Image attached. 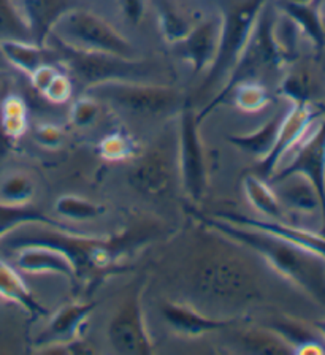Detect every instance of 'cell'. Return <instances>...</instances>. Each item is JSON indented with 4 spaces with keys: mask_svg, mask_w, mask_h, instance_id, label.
<instances>
[{
    "mask_svg": "<svg viewBox=\"0 0 325 355\" xmlns=\"http://www.w3.org/2000/svg\"><path fill=\"white\" fill-rule=\"evenodd\" d=\"M19 7L38 46H46L56 22L75 8L70 0H21Z\"/></svg>",
    "mask_w": 325,
    "mask_h": 355,
    "instance_id": "18",
    "label": "cell"
},
{
    "mask_svg": "<svg viewBox=\"0 0 325 355\" xmlns=\"http://www.w3.org/2000/svg\"><path fill=\"white\" fill-rule=\"evenodd\" d=\"M2 300H3V298H2V297H0V302H2Z\"/></svg>",
    "mask_w": 325,
    "mask_h": 355,
    "instance_id": "45",
    "label": "cell"
},
{
    "mask_svg": "<svg viewBox=\"0 0 325 355\" xmlns=\"http://www.w3.org/2000/svg\"><path fill=\"white\" fill-rule=\"evenodd\" d=\"M35 138L42 146H45L48 149H56L60 146V143H62V130H60L58 125L53 124L38 125Z\"/></svg>",
    "mask_w": 325,
    "mask_h": 355,
    "instance_id": "40",
    "label": "cell"
},
{
    "mask_svg": "<svg viewBox=\"0 0 325 355\" xmlns=\"http://www.w3.org/2000/svg\"><path fill=\"white\" fill-rule=\"evenodd\" d=\"M42 96L45 97L49 103H67L71 96H73V81H71V78L69 75L59 71L56 78L51 81V85L48 86V89L42 94Z\"/></svg>",
    "mask_w": 325,
    "mask_h": 355,
    "instance_id": "37",
    "label": "cell"
},
{
    "mask_svg": "<svg viewBox=\"0 0 325 355\" xmlns=\"http://www.w3.org/2000/svg\"><path fill=\"white\" fill-rule=\"evenodd\" d=\"M191 214L200 224L213 232L219 233L230 241L246 248L256 254L263 262L279 273L301 292L314 300L319 306L325 308V257L321 254L306 249L299 244L290 243L283 238L270 235L249 227L236 225L234 222L207 216L191 209Z\"/></svg>",
    "mask_w": 325,
    "mask_h": 355,
    "instance_id": "2",
    "label": "cell"
},
{
    "mask_svg": "<svg viewBox=\"0 0 325 355\" xmlns=\"http://www.w3.org/2000/svg\"><path fill=\"white\" fill-rule=\"evenodd\" d=\"M96 308V303L75 302L60 308L49 319V324L40 335L35 338L34 346L37 351L54 352L56 349L80 340L81 329L91 313Z\"/></svg>",
    "mask_w": 325,
    "mask_h": 355,
    "instance_id": "13",
    "label": "cell"
},
{
    "mask_svg": "<svg viewBox=\"0 0 325 355\" xmlns=\"http://www.w3.org/2000/svg\"><path fill=\"white\" fill-rule=\"evenodd\" d=\"M5 42L34 43L29 24L16 0H0V44Z\"/></svg>",
    "mask_w": 325,
    "mask_h": 355,
    "instance_id": "28",
    "label": "cell"
},
{
    "mask_svg": "<svg viewBox=\"0 0 325 355\" xmlns=\"http://www.w3.org/2000/svg\"><path fill=\"white\" fill-rule=\"evenodd\" d=\"M218 236L219 243L207 244L194 255L187 270V287L197 303L236 318V313L262 298V286L249 259L235 251L229 238Z\"/></svg>",
    "mask_w": 325,
    "mask_h": 355,
    "instance_id": "1",
    "label": "cell"
},
{
    "mask_svg": "<svg viewBox=\"0 0 325 355\" xmlns=\"http://www.w3.org/2000/svg\"><path fill=\"white\" fill-rule=\"evenodd\" d=\"M229 98H232L235 107L243 111V113H258L272 102L267 87L261 81L240 83L230 92Z\"/></svg>",
    "mask_w": 325,
    "mask_h": 355,
    "instance_id": "30",
    "label": "cell"
},
{
    "mask_svg": "<svg viewBox=\"0 0 325 355\" xmlns=\"http://www.w3.org/2000/svg\"><path fill=\"white\" fill-rule=\"evenodd\" d=\"M0 51L10 65L21 70L27 76L34 73L38 67L60 62L58 49L48 48V44L38 46L35 43L27 42H5L0 44Z\"/></svg>",
    "mask_w": 325,
    "mask_h": 355,
    "instance_id": "21",
    "label": "cell"
},
{
    "mask_svg": "<svg viewBox=\"0 0 325 355\" xmlns=\"http://www.w3.org/2000/svg\"><path fill=\"white\" fill-rule=\"evenodd\" d=\"M32 224H45L51 227H59V229H67L49 216L43 214L40 209L32 207V205H8L0 202V240L16 232L24 225Z\"/></svg>",
    "mask_w": 325,
    "mask_h": 355,
    "instance_id": "24",
    "label": "cell"
},
{
    "mask_svg": "<svg viewBox=\"0 0 325 355\" xmlns=\"http://www.w3.org/2000/svg\"><path fill=\"white\" fill-rule=\"evenodd\" d=\"M279 124L281 118H272L254 132L229 137V141L240 148L241 151L252 155L257 162H261L272 153L274 143H276Z\"/></svg>",
    "mask_w": 325,
    "mask_h": 355,
    "instance_id": "26",
    "label": "cell"
},
{
    "mask_svg": "<svg viewBox=\"0 0 325 355\" xmlns=\"http://www.w3.org/2000/svg\"><path fill=\"white\" fill-rule=\"evenodd\" d=\"M10 64L7 62V59L3 58V54H2V51H0V73H3L5 70H7V67H8Z\"/></svg>",
    "mask_w": 325,
    "mask_h": 355,
    "instance_id": "42",
    "label": "cell"
},
{
    "mask_svg": "<svg viewBox=\"0 0 325 355\" xmlns=\"http://www.w3.org/2000/svg\"><path fill=\"white\" fill-rule=\"evenodd\" d=\"M283 13L294 22L303 35L310 38L311 43L317 49L325 46V32L322 24V13L319 11V7L313 2H292L286 0L281 5Z\"/></svg>",
    "mask_w": 325,
    "mask_h": 355,
    "instance_id": "23",
    "label": "cell"
},
{
    "mask_svg": "<svg viewBox=\"0 0 325 355\" xmlns=\"http://www.w3.org/2000/svg\"><path fill=\"white\" fill-rule=\"evenodd\" d=\"M316 118L317 111L313 108L311 103H292V108L288 111V114L281 118L276 143H274L272 153L261 162H257L256 175L263 178V180H270V176L278 170L281 160L303 140V137L306 135L310 127H313Z\"/></svg>",
    "mask_w": 325,
    "mask_h": 355,
    "instance_id": "12",
    "label": "cell"
},
{
    "mask_svg": "<svg viewBox=\"0 0 325 355\" xmlns=\"http://www.w3.org/2000/svg\"><path fill=\"white\" fill-rule=\"evenodd\" d=\"M216 216L229 222H234L236 225H243L249 227V229L267 232L270 235H274L278 238H283V240L299 244V246L311 249V251L321 254L325 257V235H322V233H314L311 230L300 229V227L289 225L286 224L284 220L256 219L240 213H225L224 211V213H218Z\"/></svg>",
    "mask_w": 325,
    "mask_h": 355,
    "instance_id": "17",
    "label": "cell"
},
{
    "mask_svg": "<svg viewBox=\"0 0 325 355\" xmlns=\"http://www.w3.org/2000/svg\"><path fill=\"white\" fill-rule=\"evenodd\" d=\"M59 71L60 70L58 69L56 64H45L38 67L34 73L29 76L32 87H34L38 94H43L48 89V86L51 85V81L56 78Z\"/></svg>",
    "mask_w": 325,
    "mask_h": 355,
    "instance_id": "38",
    "label": "cell"
},
{
    "mask_svg": "<svg viewBox=\"0 0 325 355\" xmlns=\"http://www.w3.org/2000/svg\"><path fill=\"white\" fill-rule=\"evenodd\" d=\"M178 170L186 196L192 203L202 202L208 186L205 148H203L197 113L187 102L181 107L179 116Z\"/></svg>",
    "mask_w": 325,
    "mask_h": 355,
    "instance_id": "10",
    "label": "cell"
},
{
    "mask_svg": "<svg viewBox=\"0 0 325 355\" xmlns=\"http://www.w3.org/2000/svg\"><path fill=\"white\" fill-rule=\"evenodd\" d=\"M137 153V144L129 133L123 130H116L108 133L98 143V154L108 162H123L129 160Z\"/></svg>",
    "mask_w": 325,
    "mask_h": 355,
    "instance_id": "34",
    "label": "cell"
},
{
    "mask_svg": "<svg viewBox=\"0 0 325 355\" xmlns=\"http://www.w3.org/2000/svg\"><path fill=\"white\" fill-rule=\"evenodd\" d=\"M135 238L123 233L116 236H82L69 229L35 224L34 230L8 238L7 246L18 251L27 246L53 248L67 255L75 266L76 279H102L119 266V259L128 252Z\"/></svg>",
    "mask_w": 325,
    "mask_h": 355,
    "instance_id": "3",
    "label": "cell"
},
{
    "mask_svg": "<svg viewBox=\"0 0 325 355\" xmlns=\"http://www.w3.org/2000/svg\"><path fill=\"white\" fill-rule=\"evenodd\" d=\"M295 154L284 166L270 176V180L299 173L310 180L321 198L322 235H325V118L319 122L311 133H306L303 140L294 148ZM267 180V181H270Z\"/></svg>",
    "mask_w": 325,
    "mask_h": 355,
    "instance_id": "11",
    "label": "cell"
},
{
    "mask_svg": "<svg viewBox=\"0 0 325 355\" xmlns=\"http://www.w3.org/2000/svg\"><path fill=\"white\" fill-rule=\"evenodd\" d=\"M281 94H284L292 103L295 102H308L311 103L314 94V78L310 70L299 67V69L290 70L283 78L279 86Z\"/></svg>",
    "mask_w": 325,
    "mask_h": 355,
    "instance_id": "33",
    "label": "cell"
},
{
    "mask_svg": "<svg viewBox=\"0 0 325 355\" xmlns=\"http://www.w3.org/2000/svg\"><path fill=\"white\" fill-rule=\"evenodd\" d=\"M98 102L112 103L118 110L139 116L167 114L181 102L173 87L145 85L141 81H107L87 89Z\"/></svg>",
    "mask_w": 325,
    "mask_h": 355,
    "instance_id": "7",
    "label": "cell"
},
{
    "mask_svg": "<svg viewBox=\"0 0 325 355\" xmlns=\"http://www.w3.org/2000/svg\"><path fill=\"white\" fill-rule=\"evenodd\" d=\"M314 327H316L317 333H319V335H321V338L325 341V319L314 322Z\"/></svg>",
    "mask_w": 325,
    "mask_h": 355,
    "instance_id": "41",
    "label": "cell"
},
{
    "mask_svg": "<svg viewBox=\"0 0 325 355\" xmlns=\"http://www.w3.org/2000/svg\"><path fill=\"white\" fill-rule=\"evenodd\" d=\"M162 315L167 325L172 329L176 335L186 338L203 336L208 333L221 331L232 327L236 318H218L203 313L192 304L186 303H165L162 306Z\"/></svg>",
    "mask_w": 325,
    "mask_h": 355,
    "instance_id": "16",
    "label": "cell"
},
{
    "mask_svg": "<svg viewBox=\"0 0 325 355\" xmlns=\"http://www.w3.org/2000/svg\"><path fill=\"white\" fill-rule=\"evenodd\" d=\"M0 297L19 304L26 313H29L35 319L48 314L43 304H40V302L32 295L18 271L7 262H3L2 259H0Z\"/></svg>",
    "mask_w": 325,
    "mask_h": 355,
    "instance_id": "22",
    "label": "cell"
},
{
    "mask_svg": "<svg viewBox=\"0 0 325 355\" xmlns=\"http://www.w3.org/2000/svg\"><path fill=\"white\" fill-rule=\"evenodd\" d=\"M35 196V182L24 171H8L0 178V202L30 205Z\"/></svg>",
    "mask_w": 325,
    "mask_h": 355,
    "instance_id": "29",
    "label": "cell"
},
{
    "mask_svg": "<svg viewBox=\"0 0 325 355\" xmlns=\"http://www.w3.org/2000/svg\"><path fill=\"white\" fill-rule=\"evenodd\" d=\"M145 287V281L132 287L109 320L107 336L114 352L123 355H150L154 352V341L143 314L141 300Z\"/></svg>",
    "mask_w": 325,
    "mask_h": 355,
    "instance_id": "9",
    "label": "cell"
},
{
    "mask_svg": "<svg viewBox=\"0 0 325 355\" xmlns=\"http://www.w3.org/2000/svg\"><path fill=\"white\" fill-rule=\"evenodd\" d=\"M274 18L276 16L265 3V7L262 8L256 21L254 29L251 32L249 40H247L245 49L241 51L240 58L236 59L234 69L230 70L227 83L216 94V97L197 114L198 124H202L207 116L211 114V111L216 110L219 105L227 102L230 92L234 91L236 85L243 81H258V78L263 73L279 71L288 62L283 51H281L276 38H274Z\"/></svg>",
    "mask_w": 325,
    "mask_h": 355,
    "instance_id": "4",
    "label": "cell"
},
{
    "mask_svg": "<svg viewBox=\"0 0 325 355\" xmlns=\"http://www.w3.org/2000/svg\"><path fill=\"white\" fill-rule=\"evenodd\" d=\"M49 40L85 53L112 54L124 59H137V51L128 38L109 22L87 10L71 8L60 18ZM48 40V42H49Z\"/></svg>",
    "mask_w": 325,
    "mask_h": 355,
    "instance_id": "5",
    "label": "cell"
},
{
    "mask_svg": "<svg viewBox=\"0 0 325 355\" xmlns=\"http://www.w3.org/2000/svg\"><path fill=\"white\" fill-rule=\"evenodd\" d=\"M292 2H311V0H292Z\"/></svg>",
    "mask_w": 325,
    "mask_h": 355,
    "instance_id": "43",
    "label": "cell"
},
{
    "mask_svg": "<svg viewBox=\"0 0 325 355\" xmlns=\"http://www.w3.org/2000/svg\"><path fill=\"white\" fill-rule=\"evenodd\" d=\"M267 0H241L225 7L221 15V33H219L218 53L211 67L208 69V76L202 85V91H208L224 76H229L234 69L236 59L240 58L256 21L265 7Z\"/></svg>",
    "mask_w": 325,
    "mask_h": 355,
    "instance_id": "6",
    "label": "cell"
},
{
    "mask_svg": "<svg viewBox=\"0 0 325 355\" xmlns=\"http://www.w3.org/2000/svg\"><path fill=\"white\" fill-rule=\"evenodd\" d=\"M243 189L247 202L254 207L258 213L270 219L283 220V205L274 193L273 187L267 180L258 175H247L243 180Z\"/></svg>",
    "mask_w": 325,
    "mask_h": 355,
    "instance_id": "27",
    "label": "cell"
},
{
    "mask_svg": "<svg viewBox=\"0 0 325 355\" xmlns=\"http://www.w3.org/2000/svg\"><path fill=\"white\" fill-rule=\"evenodd\" d=\"M119 10L130 26H139L145 16L146 0H119Z\"/></svg>",
    "mask_w": 325,
    "mask_h": 355,
    "instance_id": "39",
    "label": "cell"
},
{
    "mask_svg": "<svg viewBox=\"0 0 325 355\" xmlns=\"http://www.w3.org/2000/svg\"><path fill=\"white\" fill-rule=\"evenodd\" d=\"M221 21H203L191 29L183 40L173 43V54L191 64L194 73H202L209 69L218 53Z\"/></svg>",
    "mask_w": 325,
    "mask_h": 355,
    "instance_id": "15",
    "label": "cell"
},
{
    "mask_svg": "<svg viewBox=\"0 0 325 355\" xmlns=\"http://www.w3.org/2000/svg\"><path fill=\"white\" fill-rule=\"evenodd\" d=\"M159 13V26H161V32L165 40L170 44L183 40V38L191 32L194 26L191 21L184 18L179 11H176L172 5L161 2L157 5Z\"/></svg>",
    "mask_w": 325,
    "mask_h": 355,
    "instance_id": "35",
    "label": "cell"
},
{
    "mask_svg": "<svg viewBox=\"0 0 325 355\" xmlns=\"http://www.w3.org/2000/svg\"><path fill=\"white\" fill-rule=\"evenodd\" d=\"M0 124L3 135L8 140H19L27 130V107L18 96H10L3 100L0 110Z\"/></svg>",
    "mask_w": 325,
    "mask_h": 355,
    "instance_id": "31",
    "label": "cell"
},
{
    "mask_svg": "<svg viewBox=\"0 0 325 355\" xmlns=\"http://www.w3.org/2000/svg\"><path fill=\"white\" fill-rule=\"evenodd\" d=\"M54 211L64 219L82 222L100 218L105 213V207L102 203L91 202L78 196H62L54 203Z\"/></svg>",
    "mask_w": 325,
    "mask_h": 355,
    "instance_id": "32",
    "label": "cell"
},
{
    "mask_svg": "<svg viewBox=\"0 0 325 355\" xmlns=\"http://www.w3.org/2000/svg\"><path fill=\"white\" fill-rule=\"evenodd\" d=\"M270 186L283 207L300 213H321V198L314 186L303 175L292 173L270 180Z\"/></svg>",
    "mask_w": 325,
    "mask_h": 355,
    "instance_id": "20",
    "label": "cell"
},
{
    "mask_svg": "<svg viewBox=\"0 0 325 355\" xmlns=\"http://www.w3.org/2000/svg\"><path fill=\"white\" fill-rule=\"evenodd\" d=\"M98 111H100L98 100L89 96V94H86L85 97H80L78 100H75L73 102V107H71V111H70L71 124L76 127L91 125L92 122L97 119Z\"/></svg>",
    "mask_w": 325,
    "mask_h": 355,
    "instance_id": "36",
    "label": "cell"
},
{
    "mask_svg": "<svg viewBox=\"0 0 325 355\" xmlns=\"http://www.w3.org/2000/svg\"><path fill=\"white\" fill-rule=\"evenodd\" d=\"M322 24H324V32H325V15H322Z\"/></svg>",
    "mask_w": 325,
    "mask_h": 355,
    "instance_id": "44",
    "label": "cell"
},
{
    "mask_svg": "<svg viewBox=\"0 0 325 355\" xmlns=\"http://www.w3.org/2000/svg\"><path fill=\"white\" fill-rule=\"evenodd\" d=\"M16 266L21 271L32 275L56 273L70 281H76L75 266L67 255L53 248L45 246H27L18 249Z\"/></svg>",
    "mask_w": 325,
    "mask_h": 355,
    "instance_id": "19",
    "label": "cell"
},
{
    "mask_svg": "<svg viewBox=\"0 0 325 355\" xmlns=\"http://www.w3.org/2000/svg\"><path fill=\"white\" fill-rule=\"evenodd\" d=\"M54 42V40H53ZM56 44L60 64L67 67L69 71L86 89L102 85L107 81H139L146 75V62L140 59H124L112 54L85 53Z\"/></svg>",
    "mask_w": 325,
    "mask_h": 355,
    "instance_id": "8",
    "label": "cell"
},
{
    "mask_svg": "<svg viewBox=\"0 0 325 355\" xmlns=\"http://www.w3.org/2000/svg\"><path fill=\"white\" fill-rule=\"evenodd\" d=\"M173 166L161 149L143 154L129 171V182L137 192L148 198H164L172 192Z\"/></svg>",
    "mask_w": 325,
    "mask_h": 355,
    "instance_id": "14",
    "label": "cell"
},
{
    "mask_svg": "<svg viewBox=\"0 0 325 355\" xmlns=\"http://www.w3.org/2000/svg\"><path fill=\"white\" fill-rule=\"evenodd\" d=\"M240 351L245 354L289 355L294 354L290 344L272 329H247L238 335Z\"/></svg>",
    "mask_w": 325,
    "mask_h": 355,
    "instance_id": "25",
    "label": "cell"
}]
</instances>
